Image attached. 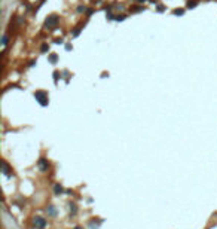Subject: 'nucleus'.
I'll return each instance as SVG.
<instances>
[{"mask_svg": "<svg viewBox=\"0 0 217 229\" xmlns=\"http://www.w3.org/2000/svg\"><path fill=\"white\" fill-rule=\"evenodd\" d=\"M6 43H8V37H6V36H3V37H2V45L5 46Z\"/></svg>", "mask_w": 217, "mask_h": 229, "instance_id": "obj_5", "label": "nucleus"}, {"mask_svg": "<svg viewBox=\"0 0 217 229\" xmlns=\"http://www.w3.org/2000/svg\"><path fill=\"white\" fill-rule=\"evenodd\" d=\"M57 24H58V16H57V15H51V16H48L46 21H45V25H46L48 28H54Z\"/></svg>", "mask_w": 217, "mask_h": 229, "instance_id": "obj_2", "label": "nucleus"}, {"mask_svg": "<svg viewBox=\"0 0 217 229\" xmlns=\"http://www.w3.org/2000/svg\"><path fill=\"white\" fill-rule=\"evenodd\" d=\"M174 14H175V15H181V14H183V11H175Z\"/></svg>", "mask_w": 217, "mask_h": 229, "instance_id": "obj_6", "label": "nucleus"}, {"mask_svg": "<svg viewBox=\"0 0 217 229\" xmlns=\"http://www.w3.org/2000/svg\"><path fill=\"white\" fill-rule=\"evenodd\" d=\"M49 61H51V63H55V61H57V55L52 54V55L49 57Z\"/></svg>", "mask_w": 217, "mask_h": 229, "instance_id": "obj_4", "label": "nucleus"}, {"mask_svg": "<svg viewBox=\"0 0 217 229\" xmlns=\"http://www.w3.org/2000/svg\"><path fill=\"white\" fill-rule=\"evenodd\" d=\"M34 226L42 229V228L46 226V222H45V219H42V217H37V219H34Z\"/></svg>", "mask_w": 217, "mask_h": 229, "instance_id": "obj_3", "label": "nucleus"}, {"mask_svg": "<svg viewBox=\"0 0 217 229\" xmlns=\"http://www.w3.org/2000/svg\"><path fill=\"white\" fill-rule=\"evenodd\" d=\"M34 97H36V100L40 103L42 106H46V104H48V95H46V92H43V91H37V92L34 94Z\"/></svg>", "mask_w": 217, "mask_h": 229, "instance_id": "obj_1", "label": "nucleus"}, {"mask_svg": "<svg viewBox=\"0 0 217 229\" xmlns=\"http://www.w3.org/2000/svg\"><path fill=\"white\" fill-rule=\"evenodd\" d=\"M75 229H82V228H79V226H77V228H75Z\"/></svg>", "mask_w": 217, "mask_h": 229, "instance_id": "obj_7", "label": "nucleus"}]
</instances>
